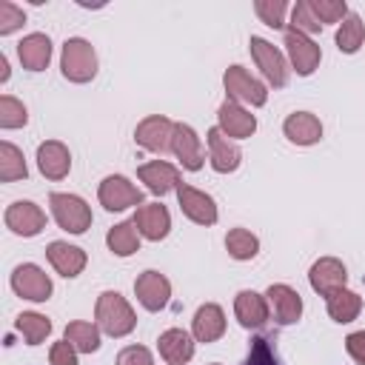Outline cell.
<instances>
[{
	"instance_id": "1",
	"label": "cell",
	"mask_w": 365,
	"mask_h": 365,
	"mask_svg": "<svg viewBox=\"0 0 365 365\" xmlns=\"http://www.w3.org/2000/svg\"><path fill=\"white\" fill-rule=\"evenodd\" d=\"M94 319H97V328L108 336H125L134 331L137 325V317L131 311V305L125 302L123 294L117 291H103L97 297V305H94Z\"/></svg>"
},
{
	"instance_id": "2",
	"label": "cell",
	"mask_w": 365,
	"mask_h": 365,
	"mask_svg": "<svg viewBox=\"0 0 365 365\" xmlns=\"http://www.w3.org/2000/svg\"><path fill=\"white\" fill-rule=\"evenodd\" d=\"M60 71L66 80L71 83H88L97 74V54L94 46L83 37H68L63 43V54H60Z\"/></svg>"
},
{
	"instance_id": "3",
	"label": "cell",
	"mask_w": 365,
	"mask_h": 365,
	"mask_svg": "<svg viewBox=\"0 0 365 365\" xmlns=\"http://www.w3.org/2000/svg\"><path fill=\"white\" fill-rule=\"evenodd\" d=\"M48 205H51V214H54L57 225L63 231H68V234H83L91 225V208L77 194H60V191H54L48 197Z\"/></svg>"
},
{
	"instance_id": "4",
	"label": "cell",
	"mask_w": 365,
	"mask_h": 365,
	"mask_svg": "<svg viewBox=\"0 0 365 365\" xmlns=\"http://www.w3.org/2000/svg\"><path fill=\"white\" fill-rule=\"evenodd\" d=\"M222 86H225V91H228V100H234V103H245V106H265V100H268V91H265V86L257 80V77H251L242 66H228L225 68V74H222Z\"/></svg>"
},
{
	"instance_id": "5",
	"label": "cell",
	"mask_w": 365,
	"mask_h": 365,
	"mask_svg": "<svg viewBox=\"0 0 365 365\" xmlns=\"http://www.w3.org/2000/svg\"><path fill=\"white\" fill-rule=\"evenodd\" d=\"M248 46H251V57H254V63L259 66L262 77H265L274 88H282V86L288 83V63H285L282 51H279L277 46H271L268 40H262V37H251Z\"/></svg>"
},
{
	"instance_id": "6",
	"label": "cell",
	"mask_w": 365,
	"mask_h": 365,
	"mask_svg": "<svg viewBox=\"0 0 365 365\" xmlns=\"http://www.w3.org/2000/svg\"><path fill=\"white\" fill-rule=\"evenodd\" d=\"M11 288H14L17 297L31 299V302H46V299L51 297V279H48V274H46L40 265H34V262H23V265L14 268V274H11Z\"/></svg>"
},
{
	"instance_id": "7",
	"label": "cell",
	"mask_w": 365,
	"mask_h": 365,
	"mask_svg": "<svg viewBox=\"0 0 365 365\" xmlns=\"http://www.w3.org/2000/svg\"><path fill=\"white\" fill-rule=\"evenodd\" d=\"M97 197H100V205L106 211H125L131 205H143V191L134 182H128L125 177H120V174L106 177L100 182Z\"/></svg>"
},
{
	"instance_id": "8",
	"label": "cell",
	"mask_w": 365,
	"mask_h": 365,
	"mask_svg": "<svg viewBox=\"0 0 365 365\" xmlns=\"http://www.w3.org/2000/svg\"><path fill=\"white\" fill-rule=\"evenodd\" d=\"M285 48H288V60L299 77H308L317 71L322 51L308 34H299L297 29H285Z\"/></svg>"
},
{
	"instance_id": "9",
	"label": "cell",
	"mask_w": 365,
	"mask_h": 365,
	"mask_svg": "<svg viewBox=\"0 0 365 365\" xmlns=\"http://www.w3.org/2000/svg\"><path fill=\"white\" fill-rule=\"evenodd\" d=\"M205 140H208V160H211V168H214L217 174H231V171L240 168L242 151H240V145H237L220 125L211 128V131L205 134Z\"/></svg>"
},
{
	"instance_id": "10",
	"label": "cell",
	"mask_w": 365,
	"mask_h": 365,
	"mask_svg": "<svg viewBox=\"0 0 365 365\" xmlns=\"http://www.w3.org/2000/svg\"><path fill=\"white\" fill-rule=\"evenodd\" d=\"M6 228L14 231L17 237H37L46 228V214L40 205H34L31 200H17L6 208Z\"/></svg>"
},
{
	"instance_id": "11",
	"label": "cell",
	"mask_w": 365,
	"mask_h": 365,
	"mask_svg": "<svg viewBox=\"0 0 365 365\" xmlns=\"http://www.w3.org/2000/svg\"><path fill=\"white\" fill-rule=\"evenodd\" d=\"M177 202H180V211L191 222H197V225H214L217 222V205L205 191L180 182L177 185Z\"/></svg>"
},
{
	"instance_id": "12",
	"label": "cell",
	"mask_w": 365,
	"mask_h": 365,
	"mask_svg": "<svg viewBox=\"0 0 365 365\" xmlns=\"http://www.w3.org/2000/svg\"><path fill=\"white\" fill-rule=\"evenodd\" d=\"M131 220H134L140 237H145V240H151V242L165 240L168 231H171V214H168V208L160 205V202H143V205H137V211H134Z\"/></svg>"
},
{
	"instance_id": "13",
	"label": "cell",
	"mask_w": 365,
	"mask_h": 365,
	"mask_svg": "<svg viewBox=\"0 0 365 365\" xmlns=\"http://www.w3.org/2000/svg\"><path fill=\"white\" fill-rule=\"evenodd\" d=\"M134 294L145 311H163L171 299V282L160 271H143L134 279Z\"/></svg>"
},
{
	"instance_id": "14",
	"label": "cell",
	"mask_w": 365,
	"mask_h": 365,
	"mask_svg": "<svg viewBox=\"0 0 365 365\" xmlns=\"http://www.w3.org/2000/svg\"><path fill=\"white\" fill-rule=\"evenodd\" d=\"M171 137H174V123L163 114H151L145 117L137 131H134V140L137 145H143L145 151H171Z\"/></svg>"
},
{
	"instance_id": "15",
	"label": "cell",
	"mask_w": 365,
	"mask_h": 365,
	"mask_svg": "<svg viewBox=\"0 0 365 365\" xmlns=\"http://www.w3.org/2000/svg\"><path fill=\"white\" fill-rule=\"evenodd\" d=\"M345 279H348V271L336 257H322L308 271V282L319 297H331L334 291L345 288Z\"/></svg>"
},
{
	"instance_id": "16",
	"label": "cell",
	"mask_w": 365,
	"mask_h": 365,
	"mask_svg": "<svg viewBox=\"0 0 365 365\" xmlns=\"http://www.w3.org/2000/svg\"><path fill=\"white\" fill-rule=\"evenodd\" d=\"M171 151H174V157L180 160L182 168H188V171H200V168H202V160H205V154H202V143H200V137H197V131H194L191 125H185V123H174Z\"/></svg>"
},
{
	"instance_id": "17",
	"label": "cell",
	"mask_w": 365,
	"mask_h": 365,
	"mask_svg": "<svg viewBox=\"0 0 365 365\" xmlns=\"http://www.w3.org/2000/svg\"><path fill=\"white\" fill-rule=\"evenodd\" d=\"M265 299H268V305H271V311H274V319H277L279 325H294V322L302 317V297H299L291 285H285V282L268 285Z\"/></svg>"
},
{
	"instance_id": "18",
	"label": "cell",
	"mask_w": 365,
	"mask_h": 365,
	"mask_svg": "<svg viewBox=\"0 0 365 365\" xmlns=\"http://www.w3.org/2000/svg\"><path fill=\"white\" fill-rule=\"evenodd\" d=\"M37 168L46 180H63L71 171V154L60 140H46L37 145Z\"/></svg>"
},
{
	"instance_id": "19",
	"label": "cell",
	"mask_w": 365,
	"mask_h": 365,
	"mask_svg": "<svg viewBox=\"0 0 365 365\" xmlns=\"http://www.w3.org/2000/svg\"><path fill=\"white\" fill-rule=\"evenodd\" d=\"M217 120H220V128L231 137V140H245L257 131V117L251 111H245L240 103L234 100H225L217 111Z\"/></svg>"
},
{
	"instance_id": "20",
	"label": "cell",
	"mask_w": 365,
	"mask_h": 365,
	"mask_svg": "<svg viewBox=\"0 0 365 365\" xmlns=\"http://www.w3.org/2000/svg\"><path fill=\"white\" fill-rule=\"evenodd\" d=\"M137 177L145 182V188L151 191V194H157V197H163V194H168V191H177V185H180V171L171 165V163H165V160H151V163H145V165H140L137 168Z\"/></svg>"
},
{
	"instance_id": "21",
	"label": "cell",
	"mask_w": 365,
	"mask_h": 365,
	"mask_svg": "<svg viewBox=\"0 0 365 365\" xmlns=\"http://www.w3.org/2000/svg\"><path fill=\"white\" fill-rule=\"evenodd\" d=\"M46 257H48L51 268H54L60 277H66V279L83 274V268H86V251L77 248V245H68V242H63V240L48 242Z\"/></svg>"
},
{
	"instance_id": "22",
	"label": "cell",
	"mask_w": 365,
	"mask_h": 365,
	"mask_svg": "<svg viewBox=\"0 0 365 365\" xmlns=\"http://www.w3.org/2000/svg\"><path fill=\"white\" fill-rule=\"evenodd\" d=\"M191 334L197 342H217L225 334V314L220 305L205 302L197 308L194 322H191Z\"/></svg>"
},
{
	"instance_id": "23",
	"label": "cell",
	"mask_w": 365,
	"mask_h": 365,
	"mask_svg": "<svg viewBox=\"0 0 365 365\" xmlns=\"http://www.w3.org/2000/svg\"><path fill=\"white\" fill-rule=\"evenodd\" d=\"M17 57H20V66L26 71H43L51 60V40L40 31L34 34H26L20 43H17Z\"/></svg>"
},
{
	"instance_id": "24",
	"label": "cell",
	"mask_w": 365,
	"mask_h": 365,
	"mask_svg": "<svg viewBox=\"0 0 365 365\" xmlns=\"http://www.w3.org/2000/svg\"><path fill=\"white\" fill-rule=\"evenodd\" d=\"M282 131L294 145H314L322 137V123L311 111H294L285 117Z\"/></svg>"
},
{
	"instance_id": "25",
	"label": "cell",
	"mask_w": 365,
	"mask_h": 365,
	"mask_svg": "<svg viewBox=\"0 0 365 365\" xmlns=\"http://www.w3.org/2000/svg\"><path fill=\"white\" fill-rule=\"evenodd\" d=\"M157 348H160V356L168 362V365H185L191 356H194V339L191 334H185L182 328H168L160 334L157 339Z\"/></svg>"
},
{
	"instance_id": "26",
	"label": "cell",
	"mask_w": 365,
	"mask_h": 365,
	"mask_svg": "<svg viewBox=\"0 0 365 365\" xmlns=\"http://www.w3.org/2000/svg\"><path fill=\"white\" fill-rule=\"evenodd\" d=\"M234 314L242 328H262L268 322V299L257 291H240L234 299Z\"/></svg>"
},
{
	"instance_id": "27",
	"label": "cell",
	"mask_w": 365,
	"mask_h": 365,
	"mask_svg": "<svg viewBox=\"0 0 365 365\" xmlns=\"http://www.w3.org/2000/svg\"><path fill=\"white\" fill-rule=\"evenodd\" d=\"M106 242H108L111 254H117V257H131L134 251H140V231H137L134 220H125V222H117L114 228H108Z\"/></svg>"
},
{
	"instance_id": "28",
	"label": "cell",
	"mask_w": 365,
	"mask_h": 365,
	"mask_svg": "<svg viewBox=\"0 0 365 365\" xmlns=\"http://www.w3.org/2000/svg\"><path fill=\"white\" fill-rule=\"evenodd\" d=\"M359 311H362V297L348 291V288H339V291H334L328 297V317L334 322H342V325L354 322L359 317Z\"/></svg>"
},
{
	"instance_id": "29",
	"label": "cell",
	"mask_w": 365,
	"mask_h": 365,
	"mask_svg": "<svg viewBox=\"0 0 365 365\" xmlns=\"http://www.w3.org/2000/svg\"><path fill=\"white\" fill-rule=\"evenodd\" d=\"M362 40H365V23H362L359 14L348 11V17H345V20L339 23V29H336V48H339L342 54H354V51H359Z\"/></svg>"
},
{
	"instance_id": "30",
	"label": "cell",
	"mask_w": 365,
	"mask_h": 365,
	"mask_svg": "<svg viewBox=\"0 0 365 365\" xmlns=\"http://www.w3.org/2000/svg\"><path fill=\"white\" fill-rule=\"evenodd\" d=\"M66 339L80 351V354H94L100 348V328L97 322H68L66 325Z\"/></svg>"
},
{
	"instance_id": "31",
	"label": "cell",
	"mask_w": 365,
	"mask_h": 365,
	"mask_svg": "<svg viewBox=\"0 0 365 365\" xmlns=\"http://www.w3.org/2000/svg\"><path fill=\"white\" fill-rule=\"evenodd\" d=\"M29 168L23 160V151L11 143H0V180L3 182H14V180H26Z\"/></svg>"
},
{
	"instance_id": "32",
	"label": "cell",
	"mask_w": 365,
	"mask_h": 365,
	"mask_svg": "<svg viewBox=\"0 0 365 365\" xmlns=\"http://www.w3.org/2000/svg\"><path fill=\"white\" fill-rule=\"evenodd\" d=\"M14 328L23 334V339L29 345H40L48 334H51V322L43 317V314H34V311H26L14 319Z\"/></svg>"
},
{
	"instance_id": "33",
	"label": "cell",
	"mask_w": 365,
	"mask_h": 365,
	"mask_svg": "<svg viewBox=\"0 0 365 365\" xmlns=\"http://www.w3.org/2000/svg\"><path fill=\"white\" fill-rule=\"evenodd\" d=\"M225 248L234 259H254L259 251V240L248 228H231L225 234Z\"/></svg>"
},
{
	"instance_id": "34",
	"label": "cell",
	"mask_w": 365,
	"mask_h": 365,
	"mask_svg": "<svg viewBox=\"0 0 365 365\" xmlns=\"http://www.w3.org/2000/svg\"><path fill=\"white\" fill-rule=\"evenodd\" d=\"M29 123V111L26 106L11 97V94H3L0 97V128H23Z\"/></svg>"
},
{
	"instance_id": "35",
	"label": "cell",
	"mask_w": 365,
	"mask_h": 365,
	"mask_svg": "<svg viewBox=\"0 0 365 365\" xmlns=\"http://www.w3.org/2000/svg\"><path fill=\"white\" fill-rule=\"evenodd\" d=\"M291 29H297L299 34H308V37L322 29V23L311 11V3L308 0H297V6L291 9Z\"/></svg>"
},
{
	"instance_id": "36",
	"label": "cell",
	"mask_w": 365,
	"mask_h": 365,
	"mask_svg": "<svg viewBox=\"0 0 365 365\" xmlns=\"http://www.w3.org/2000/svg\"><path fill=\"white\" fill-rule=\"evenodd\" d=\"M254 11H257V17H259L265 26L282 29V26H285L288 3H285V0H257V3H254Z\"/></svg>"
},
{
	"instance_id": "37",
	"label": "cell",
	"mask_w": 365,
	"mask_h": 365,
	"mask_svg": "<svg viewBox=\"0 0 365 365\" xmlns=\"http://www.w3.org/2000/svg\"><path fill=\"white\" fill-rule=\"evenodd\" d=\"M242 365H279L277 362V351H274V339L271 336H254L251 339V351H248Z\"/></svg>"
},
{
	"instance_id": "38",
	"label": "cell",
	"mask_w": 365,
	"mask_h": 365,
	"mask_svg": "<svg viewBox=\"0 0 365 365\" xmlns=\"http://www.w3.org/2000/svg\"><path fill=\"white\" fill-rule=\"evenodd\" d=\"M308 3L319 23H342L348 17L345 0H308Z\"/></svg>"
},
{
	"instance_id": "39",
	"label": "cell",
	"mask_w": 365,
	"mask_h": 365,
	"mask_svg": "<svg viewBox=\"0 0 365 365\" xmlns=\"http://www.w3.org/2000/svg\"><path fill=\"white\" fill-rule=\"evenodd\" d=\"M23 23H26L23 9H17V6L9 3V0H0V34H11V31H17Z\"/></svg>"
},
{
	"instance_id": "40",
	"label": "cell",
	"mask_w": 365,
	"mask_h": 365,
	"mask_svg": "<svg viewBox=\"0 0 365 365\" xmlns=\"http://www.w3.org/2000/svg\"><path fill=\"white\" fill-rule=\"evenodd\" d=\"M117 365H154L151 351L143 345H128L117 354Z\"/></svg>"
},
{
	"instance_id": "41",
	"label": "cell",
	"mask_w": 365,
	"mask_h": 365,
	"mask_svg": "<svg viewBox=\"0 0 365 365\" xmlns=\"http://www.w3.org/2000/svg\"><path fill=\"white\" fill-rule=\"evenodd\" d=\"M48 362L51 365H77V348L68 339L54 342L51 351H48Z\"/></svg>"
},
{
	"instance_id": "42",
	"label": "cell",
	"mask_w": 365,
	"mask_h": 365,
	"mask_svg": "<svg viewBox=\"0 0 365 365\" xmlns=\"http://www.w3.org/2000/svg\"><path fill=\"white\" fill-rule=\"evenodd\" d=\"M345 351L351 354L354 362L365 365V331H354L345 336Z\"/></svg>"
},
{
	"instance_id": "43",
	"label": "cell",
	"mask_w": 365,
	"mask_h": 365,
	"mask_svg": "<svg viewBox=\"0 0 365 365\" xmlns=\"http://www.w3.org/2000/svg\"><path fill=\"white\" fill-rule=\"evenodd\" d=\"M9 80V60H6V54H0V83H6Z\"/></svg>"
},
{
	"instance_id": "44",
	"label": "cell",
	"mask_w": 365,
	"mask_h": 365,
	"mask_svg": "<svg viewBox=\"0 0 365 365\" xmlns=\"http://www.w3.org/2000/svg\"><path fill=\"white\" fill-rule=\"evenodd\" d=\"M211 365H220V362H211Z\"/></svg>"
}]
</instances>
